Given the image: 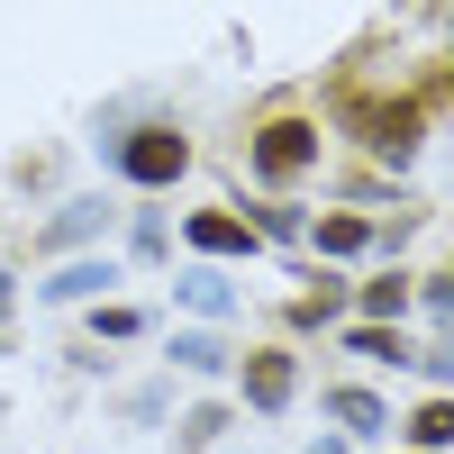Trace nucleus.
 I'll return each instance as SVG.
<instances>
[{"label":"nucleus","instance_id":"f03ea898","mask_svg":"<svg viewBox=\"0 0 454 454\" xmlns=\"http://www.w3.org/2000/svg\"><path fill=\"white\" fill-rule=\"evenodd\" d=\"M309 128H300V119H282V128H263V145H254V164L263 173H300V164H309Z\"/></svg>","mask_w":454,"mask_h":454},{"label":"nucleus","instance_id":"f257e3e1","mask_svg":"<svg viewBox=\"0 0 454 454\" xmlns=\"http://www.w3.org/2000/svg\"><path fill=\"white\" fill-rule=\"evenodd\" d=\"M182 155H192V145H182V137H164V128H145V137L128 145L119 164H128L137 182H173V173H182Z\"/></svg>","mask_w":454,"mask_h":454},{"label":"nucleus","instance_id":"7ed1b4c3","mask_svg":"<svg viewBox=\"0 0 454 454\" xmlns=\"http://www.w3.org/2000/svg\"><path fill=\"white\" fill-rule=\"evenodd\" d=\"M246 391H254V409H282V400H291V364H282V355H263V364L246 372Z\"/></svg>","mask_w":454,"mask_h":454},{"label":"nucleus","instance_id":"6e6552de","mask_svg":"<svg viewBox=\"0 0 454 454\" xmlns=\"http://www.w3.org/2000/svg\"><path fill=\"white\" fill-rule=\"evenodd\" d=\"M0 309H10V273H0Z\"/></svg>","mask_w":454,"mask_h":454},{"label":"nucleus","instance_id":"20e7f679","mask_svg":"<svg viewBox=\"0 0 454 454\" xmlns=\"http://www.w3.org/2000/svg\"><path fill=\"white\" fill-rule=\"evenodd\" d=\"M192 246H209V254H246V227H237V218H192Z\"/></svg>","mask_w":454,"mask_h":454},{"label":"nucleus","instance_id":"0eeeda50","mask_svg":"<svg viewBox=\"0 0 454 454\" xmlns=\"http://www.w3.org/2000/svg\"><path fill=\"white\" fill-rule=\"evenodd\" d=\"M336 419H346V427H364V436H372V427H382V409H372L364 391H346V400H336Z\"/></svg>","mask_w":454,"mask_h":454},{"label":"nucleus","instance_id":"423d86ee","mask_svg":"<svg viewBox=\"0 0 454 454\" xmlns=\"http://www.w3.org/2000/svg\"><path fill=\"white\" fill-rule=\"evenodd\" d=\"M318 246H327V254H355V246H364V218H327Z\"/></svg>","mask_w":454,"mask_h":454},{"label":"nucleus","instance_id":"39448f33","mask_svg":"<svg viewBox=\"0 0 454 454\" xmlns=\"http://www.w3.org/2000/svg\"><path fill=\"white\" fill-rule=\"evenodd\" d=\"M100 282H109V263H73V273L46 282V291H55V300H82V291H100Z\"/></svg>","mask_w":454,"mask_h":454}]
</instances>
